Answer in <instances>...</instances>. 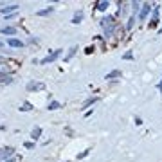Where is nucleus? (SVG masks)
Returning <instances> with one entry per match:
<instances>
[{
  "label": "nucleus",
  "mask_w": 162,
  "mask_h": 162,
  "mask_svg": "<svg viewBox=\"0 0 162 162\" xmlns=\"http://www.w3.org/2000/svg\"><path fill=\"white\" fill-rule=\"evenodd\" d=\"M101 27L104 29V36L110 38V36L114 34V29L117 27V22H115L114 16H104V18L101 20Z\"/></svg>",
  "instance_id": "1"
},
{
  "label": "nucleus",
  "mask_w": 162,
  "mask_h": 162,
  "mask_svg": "<svg viewBox=\"0 0 162 162\" xmlns=\"http://www.w3.org/2000/svg\"><path fill=\"white\" fill-rule=\"evenodd\" d=\"M60 56H61V49H56V51H54L52 54H49L47 58H43V60H41L40 63H41V65H49V63H52V61H56V60H58V58H60Z\"/></svg>",
  "instance_id": "2"
},
{
  "label": "nucleus",
  "mask_w": 162,
  "mask_h": 162,
  "mask_svg": "<svg viewBox=\"0 0 162 162\" xmlns=\"http://www.w3.org/2000/svg\"><path fill=\"white\" fill-rule=\"evenodd\" d=\"M45 85L43 83H36V81H29L27 83V92H36V90H43Z\"/></svg>",
  "instance_id": "3"
},
{
  "label": "nucleus",
  "mask_w": 162,
  "mask_h": 162,
  "mask_svg": "<svg viewBox=\"0 0 162 162\" xmlns=\"http://www.w3.org/2000/svg\"><path fill=\"white\" fill-rule=\"evenodd\" d=\"M18 4H13V5H7V7H2L0 11H2V15H5V16H11V13H15V11H18Z\"/></svg>",
  "instance_id": "4"
},
{
  "label": "nucleus",
  "mask_w": 162,
  "mask_h": 162,
  "mask_svg": "<svg viewBox=\"0 0 162 162\" xmlns=\"http://www.w3.org/2000/svg\"><path fill=\"white\" fill-rule=\"evenodd\" d=\"M7 45L13 47V49H22V47H23V41L18 40V38H9V40H7Z\"/></svg>",
  "instance_id": "5"
},
{
  "label": "nucleus",
  "mask_w": 162,
  "mask_h": 162,
  "mask_svg": "<svg viewBox=\"0 0 162 162\" xmlns=\"http://www.w3.org/2000/svg\"><path fill=\"white\" fill-rule=\"evenodd\" d=\"M150 11H151V4H144L141 9V15H139V20H146V16H148Z\"/></svg>",
  "instance_id": "6"
},
{
  "label": "nucleus",
  "mask_w": 162,
  "mask_h": 162,
  "mask_svg": "<svg viewBox=\"0 0 162 162\" xmlns=\"http://www.w3.org/2000/svg\"><path fill=\"white\" fill-rule=\"evenodd\" d=\"M52 13H54V7H52V5H49V7H45V9L36 11V16H47V15H52Z\"/></svg>",
  "instance_id": "7"
},
{
  "label": "nucleus",
  "mask_w": 162,
  "mask_h": 162,
  "mask_svg": "<svg viewBox=\"0 0 162 162\" xmlns=\"http://www.w3.org/2000/svg\"><path fill=\"white\" fill-rule=\"evenodd\" d=\"M96 7H97L99 11H106V9L110 7V2H106V0H97V2H96Z\"/></svg>",
  "instance_id": "8"
},
{
  "label": "nucleus",
  "mask_w": 162,
  "mask_h": 162,
  "mask_svg": "<svg viewBox=\"0 0 162 162\" xmlns=\"http://www.w3.org/2000/svg\"><path fill=\"white\" fill-rule=\"evenodd\" d=\"M0 33H2V34H9V36H15V34H16V29H15V27H2Z\"/></svg>",
  "instance_id": "9"
},
{
  "label": "nucleus",
  "mask_w": 162,
  "mask_h": 162,
  "mask_svg": "<svg viewBox=\"0 0 162 162\" xmlns=\"http://www.w3.org/2000/svg\"><path fill=\"white\" fill-rule=\"evenodd\" d=\"M121 76H122L121 70H112V72L106 74V79H114V78H121Z\"/></svg>",
  "instance_id": "10"
},
{
  "label": "nucleus",
  "mask_w": 162,
  "mask_h": 162,
  "mask_svg": "<svg viewBox=\"0 0 162 162\" xmlns=\"http://www.w3.org/2000/svg\"><path fill=\"white\" fill-rule=\"evenodd\" d=\"M33 110V104L29 101H23L22 103V106H20V112H31Z\"/></svg>",
  "instance_id": "11"
},
{
  "label": "nucleus",
  "mask_w": 162,
  "mask_h": 162,
  "mask_svg": "<svg viewBox=\"0 0 162 162\" xmlns=\"http://www.w3.org/2000/svg\"><path fill=\"white\" fill-rule=\"evenodd\" d=\"M157 22H159V7H155V9H153V18H151V23H150V27H153Z\"/></svg>",
  "instance_id": "12"
},
{
  "label": "nucleus",
  "mask_w": 162,
  "mask_h": 162,
  "mask_svg": "<svg viewBox=\"0 0 162 162\" xmlns=\"http://www.w3.org/2000/svg\"><path fill=\"white\" fill-rule=\"evenodd\" d=\"M40 135H41V128H40V126H36V128L33 130V133H31V137H33V139L36 141V139H40Z\"/></svg>",
  "instance_id": "13"
},
{
  "label": "nucleus",
  "mask_w": 162,
  "mask_h": 162,
  "mask_svg": "<svg viewBox=\"0 0 162 162\" xmlns=\"http://www.w3.org/2000/svg\"><path fill=\"white\" fill-rule=\"evenodd\" d=\"M81 20H83V11H76V15L72 18V23H79Z\"/></svg>",
  "instance_id": "14"
},
{
  "label": "nucleus",
  "mask_w": 162,
  "mask_h": 162,
  "mask_svg": "<svg viewBox=\"0 0 162 162\" xmlns=\"http://www.w3.org/2000/svg\"><path fill=\"white\" fill-rule=\"evenodd\" d=\"M13 148H4L2 151H0V157H9V155H13Z\"/></svg>",
  "instance_id": "15"
},
{
  "label": "nucleus",
  "mask_w": 162,
  "mask_h": 162,
  "mask_svg": "<svg viewBox=\"0 0 162 162\" xmlns=\"http://www.w3.org/2000/svg\"><path fill=\"white\" fill-rule=\"evenodd\" d=\"M76 51H78V47H76V45H74V47H70V51H69V54L65 56V61H69V60H70V58H72V56L76 54Z\"/></svg>",
  "instance_id": "16"
},
{
  "label": "nucleus",
  "mask_w": 162,
  "mask_h": 162,
  "mask_svg": "<svg viewBox=\"0 0 162 162\" xmlns=\"http://www.w3.org/2000/svg\"><path fill=\"white\" fill-rule=\"evenodd\" d=\"M96 101H97V97H90V99H86V101L83 103V106H81V108H88L90 104H94Z\"/></svg>",
  "instance_id": "17"
},
{
  "label": "nucleus",
  "mask_w": 162,
  "mask_h": 162,
  "mask_svg": "<svg viewBox=\"0 0 162 162\" xmlns=\"http://www.w3.org/2000/svg\"><path fill=\"white\" fill-rule=\"evenodd\" d=\"M58 108H61V103H58V101L49 103V110H58Z\"/></svg>",
  "instance_id": "18"
},
{
  "label": "nucleus",
  "mask_w": 162,
  "mask_h": 162,
  "mask_svg": "<svg viewBox=\"0 0 162 162\" xmlns=\"http://www.w3.org/2000/svg\"><path fill=\"white\" fill-rule=\"evenodd\" d=\"M0 81H4V83H13V78H11V76H5V74H0Z\"/></svg>",
  "instance_id": "19"
},
{
  "label": "nucleus",
  "mask_w": 162,
  "mask_h": 162,
  "mask_svg": "<svg viewBox=\"0 0 162 162\" xmlns=\"http://www.w3.org/2000/svg\"><path fill=\"white\" fill-rule=\"evenodd\" d=\"M133 23H135V16H132V18L128 20V23H126V27H128V29H132V27H133Z\"/></svg>",
  "instance_id": "20"
},
{
  "label": "nucleus",
  "mask_w": 162,
  "mask_h": 162,
  "mask_svg": "<svg viewBox=\"0 0 162 162\" xmlns=\"http://www.w3.org/2000/svg\"><path fill=\"white\" fill-rule=\"evenodd\" d=\"M122 58H124V60H132V58H133V54H132V51H128V52H126V54H124Z\"/></svg>",
  "instance_id": "21"
},
{
  "label": "nucleus",
  "mask_w": 162,
  "mask_h": 162,
  "mask_svg": "<svg viewBox=\"0 0 162 162\" xmlns=\"http://www.w3.org/2000/svg\"><path fill=\"white\" fill-rule=\"evenodd\" d=\"M25 148H27V150H33V148H34V144H33V142H25Z\"/></svg>",
  "instance_id": "22"
},
{
  "label": "nucleus",
  "mask_w": 162,
  "mask_h": 162,
  "mask_svg": "<svg viewBox=\"0 0 162 162\" xmlns=\"http://www.w3.org/2000/svg\"><path fill=\"white\" fill-rule=\"evenodd\" d=\"M132 5H133V9H135V11H137V9H139V5H141V4H139V2H132Z\"/></svg>",
  "instance_id": "23"
},
{
  "label": "nucleus",
  "mask_w": 162,
  "mask_h": 162,
  "mask_svg": "<svg viewBox=\"0 0 162 162\" xmlns=\"http://www.w3.org/2000/svg\"><path fill=\"white\" fill-rule=\"evenodd\" d=\"M86 155H88V151H83L81 155H78V159H83V157H86Z\"/></svg>",
  "instance_id": "24"
},
{
  "label": "nucleus",
  "mask_w": 162,
  "mask_h": 162,
  "mask_svg": "<svg viewBox=\"0 0 162 162\" xmlns=\"http://www.w3.org/2000/svg\"><path fill=\"white\" fill-rule=\"evenodd\" d=\"M2 47H4V43H2V41H0V49H2Z\"/></svg>",
  "instance_id": "25"
},
{
  "label": "nucleus",
  "mask_w": 162,
  "mask_h": 162,
  "mask_svg": "<svg viewBox=\"0 0 162 162\" xmlns=\"http://www.w3.org/2000/svg\"><path fill=\"white\" fill-rule=\"evenodd\" d=\"M0 61H2V56H0Z\"/></svg>",
  "instance_id": "26"
}]
</instances>
